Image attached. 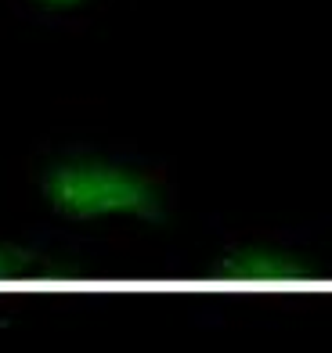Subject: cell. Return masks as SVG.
<instances>
[{
	"instance_id": "obj_1",
	"label": "cell",
	"mask_w": 332,
	"mask_h": 353,
	"mask_svg": "<svg viewBox=\"0 0 332 353\" xmlns=\"http://www.w3.org/2000/svg\"><path fill=\"white\" fill-rule=\"evenodd\" d=\"M43 195L61 216L101 220V216H137L159 220L163 202L148 176L113 163L72 159L43 176Z\"/></svg>"
},
{
	"instance_id": "obj_2",
	"label": "cell",
	"mask_w": 332,
	"mask_h": 353,
	"mask_svg": "<svg viewBox=\"0 0 332 353\" xmlns=\"http://www.w3.org/2000/svg\"><path fill=\"white\" fill-rule=\"evenodd\" d=\"M220 278H235V281H304L311 270L307 263L289 260L282 252L271 249H246L228 256L224 263H217Z\"/></svg>"
},
{
	"instance_id": "obj_3",
	"label": "cell",
	"mask_w": 332,
	"mask_h": 353,
	"mask_svg": "<svg viewBox=\"0 0 332 353\" xmlns=\"http://www.w3.org/2000/svg\"><path fill=\"white\" fill-rule=\"evenodd\" d=\"M29 256L26 252H14V249H0V278H19L29 270Z\"/></svg>"
},
{
	"instance_id": "obj_4",
	"label": "cell",
	"mask_w": 332,
	"mask_h": 353,
	"mask_svg": "<svg viewBox=\"0 0 332 353\" xmlns=\"http://www.w3.org/2000/svg\"><path fill=\"white\" fill-rule=\"evenodd\" d=\"M40 4H51V8H69V4H76V0H40Z\"/></svg>"
}]
</instances>
